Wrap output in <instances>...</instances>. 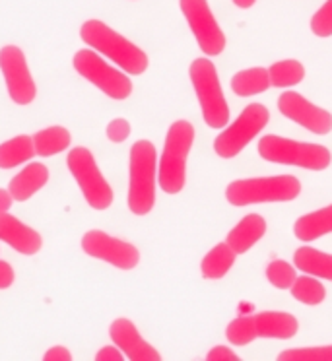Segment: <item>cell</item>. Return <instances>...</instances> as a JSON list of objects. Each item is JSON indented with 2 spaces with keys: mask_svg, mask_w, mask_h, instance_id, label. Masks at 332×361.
Returning <instances> with one entry per match:
<instances>
[{
  "mask_svg": "<svg viewBox=\"0 0 332 361\" xmlns=\"http://www.w3.org/2000/svg\"><path fill=\"white\" fill-rule=\"evenodd\" d=\"M35 154L33 138L27 134H18L0 144V169H14L18 165L32 161Z\"/></svg>",
  "mask_w": 332,
  "mask_h": 361,
  "instance_id": "20",
  "label": "cell"
},
{
  "mask_svg": "<svg viewBox=\"0 0 332 361\" xmlns=\"http://www.w3.org/2000/svg\"><path fill=\"white\" fill-rule=\"evenodd\" d=\"M125 353L121 352L117 345H103L99 352L95 353V361H123Z\"/></svg>",
  "mask_w": 332,
  "mask_h": 361,
  "instance_id": "35",
  "label": "cell"
},
{
  "mask_svg": "<svg viewBox=\"0 0 332 361\" xmlns=\"http://www.w3.org/2000/svg\"><path fill=\"white\" fill-rule=\"evenodd\" d=\"M14 280H16V272L12 264L6 260H0V290H8Z\"/></svg>",
  "mask_w": 332,
  "mask_h": 361,
  "instance_id": "34",
  "label": "cell"
},
{
  "mask_svg": "<svg viewBox=\"0 0 332 361\" xmlns=\"http://www.w3.org/2000/svg\"><path fill=\"white\" fill-rule=\"evenodd\" d=\"M80 37L90 47L107 56L109 61L117 64L123 72L140 76L148 71V55L142 49L127 39L125 35L115 32L113 27L102 22V20H87L80 27Z\"/></svg>",
  "mask_w": 332,
  "mask_h": 361,
  "instance_id": "1",
  "label": "cell"
},
{
  "mask_svg": "<svg viewBox=\"0 0 332 361\" xmlns=\"http://www.w3.org/2000/svg\"><path fill=\"white\" fill-rule=\"evenodd\" d=\"M206 360L208 361H238L239 355L231 348L226 345H214L210 352L206 353Z\"/></svg>",
  "mask_w": 332,
  "mask_h": 361,
  "instance_id": "32",
  "label": "cell"
},
{
  "mask_svg": "<svg viewBox=\"0 0 332 361\" xmlns=\"http://www.w3.org/2000/svg\"><path fill=\"white\" fill-rule=\"evenodd\" d=\"M0 241L10 245L14 251H18L24 257H33L41 251L43 239L39 231L30 228L27 224L18 220L16 216L8 212L0 214Z\"/></svg>",
  "mask_w": 332,
  "mask_h": 361,
  "instance_id": "15",
  "label": "cell"
},
{
  "mask_svg": "<svg viewBox=\"0 0 332 361\" xmlns=\"http://www.w3.org/2000/svg\"><path fill=\"white\" fill-rule=\"evenodd\" d=\"M270 87V76L269 68H247V71L238 72L231 78V90L233 94L239 97H251V95H259L266 92Z\"/></svg>",
  "mask_w": 332,
  "mask_h": 361,
  "instance_id": "24",
  "label": "cell"
},
{
  "mask_svg": "<svg viewBox=\"0 0 332 361\" xmlns=\"http://www.w3.org/2000/svg\"><path fill=\"white\" fill-rule=\"evenodd\" d=\"M82 251L87 257L103 260L119 270H135L140 262V251L135 245L109 235L102 229H90L82 235Z\"/></svg>",
  "mask_w": 332,
  "mask_h": 361,
  "instance_id": "11",
  "label": "cell"
},
{
  "mask_svg": "<svg viewBox=\"0 0 332 361\" xmlns=\"http://www.w3.org/2000/svg\"><path fill=\"white\" fill-rule=\"evenodd\" d=\"M47 183L49 167L45 164H39V161H33V164L25 165L24 169L18 173L14 179L10 180L8 190L16 202H25L35 192H39Z\"/></svg>",
  "mask_w": 332,
  "mask_h": 361,
  "instance_id": "17",
  "label": "cell"
},
{
  "mask_svg": "<svg viewBox=\"0 0 332 361\" xmlns=\"http://www.w3.org/2000/svg\"><path fill=\"white\" fill-rule=\"evenodd\" d=\"M72 66L82 78H86L90 84H94L103 94L115 99L125 102L133 94V82L125 72L113 68L102 59V55L94 49H80L72 59Z\"/></svg>",
  "mask_w": 332,
  "mask_h": 361,
  "instance_id": "8",
  "label": "cell"
},
{
  "mask_svg": "<svg viewBox=\"0 0 332 361\" xmlns=\"http://www.w3.org/2000/svg\"><path fill=\"white\" fill-rule=\"evenodd\" d=\"M269 109L261 103H251L241 111L238 121L228 126L218 138L214 140V152L223 159L235 157L239 152H243L249 142L269 125Z\"/></svg>",
  "mask_w": 332,
  "mask_h": 361,
  "instance_id": "9",
  "label": "cell"
},
{
  "mask_svg": "<svg viewBox=\"0 0 332 361\" xmlns=\"http://www.w3.org/2000/svg\"><path fill=\"white\" fill-rule=\"evenodd\" d=\"M264 233H266V220L259 214H249L228 233L226 243L230 245L238 255H243L254 243H259L264 237Z\"/></svg>",
  "mask_w": 332,
  "mask_h": 361,
  "instance_id": "18",
  "label": "cell"
},
{
  "mask_svg": "<svg viewBox=\"0 0 332 361\" xmlns=\"http://www.w3.org/2000/svg\"><path fill=\"white\" fill-rule=\"evenodd\" d=\"M259 156L272 164L303 167L309 171H324L332 161L328 148L313 142H297L269 134L259 142Z\"/></svg>",
  "mask_w": 332,
  "mask_h": 361,
  "instance_id": "5",
  "label": "cell"
},
{
  "mask_svg": "<svg viewBox=\"0 0 332 361\" xmlns=\"http://www.w3.org/2000/svg\"><path fill=\"white\" fill-rule=\"evenodd\" d=\"M278 109L284 117L292 118L303 128L315 134H328L332 130V115L328 111L316 107L297 92H284L278 97Z\"/></svg>",
  "mask_w": 332,
  "mask_h": 361,
  "instance_id": "13",
  "label": "cell"
},
{
  "mask_svg": "<svg viewBox=\"0 0 332 361\" xmlns=\"http://www.w3.org/2000/svg\"><path fill=\"white\" fill-rule=\"evenodd\" d=\"M32 138L33 146H35V154L41 157L56 156V154H61L64 149H68L72 142L70 130L61 125L47 126V128L33 134Z\"/></svg>",
  "mask_w": 332,
  "mask_h": 361,
  "instance_id": "21",
  "label": "cell"
},
{
  "mask_svg": "<svg viewBox=\"0 0 332 361\" xmlns=\"http://www.w3.org/2000/svg\"><path fill=\"white\" fill-rule=\"evenodd\" d=\"M235 259H238V252L233 251L230 245H216L200 262V272H202L206 280H220L233 268Z\"/></svg>",
  "mask_w": 332,
  "mask_h": 361,
  "instance_id": "23",
  "label": "cell"
},
{
  "mask_svg": "<svg viewBox=\"0 0 332 361\" xmlns=\"http://www.w3.org/2000/svg\"><path fill=\"white\" fill-rule=\"evenodd\" d=\"M195 144V126L189 121H175L166 136L158 164V183L167 195H179L187 183V157Z\"/></svg>",
  "mask_w": 332,
  "mask_h": 361,
  "instance_id": "3",
  "label": "cell"
},
{
  "mask_svg": "<svg viewBox=\"0 0 332 361\" xmlns=\"http://www.w3.org/2000/svg\"><path fill=\"white\" fill-rule=\"evenodd\" d=\"M311 32L321 39L332 37V0H326L323 6L313 14V18H311Z\"/></svg>",
  "mask_w": 332,
  "mask_h": 361,
  "instance_id": "30",
  "label": "cell"
},
{
  "mask_svg": "<svg viewBox=\"0 0 332 361\" xmlns=\"http://www.w3.org/2000/svg\"><path fill=\"white\" fill-rule=\"evenodd\" d=\"M0 72L6 82V90L16 105H30L37 95V86L30 71L24 51L16 45L0 49Z\"/></svg>",
  "mask_w": 332,
  "mask_h": 361,
  "instance_id": "12",
  "label": "cell"
},
{
  "mask_svg": "<svg viewBox=\"0 0 332 361\" xmlns=\"http://www.w3.org/2000/svg\"><path fill=\"white\" fill-rule=\"evenodd\" d=\"M45 361H72V353L66 345H51L47 352L43 353Z\"/></svg>",
  "mask_w": 332,
  "mask_h": 361,
  "instance_id": "33",
  "label": "cell"
},
{
  "mask_svg": "<svg viewBox=\"0 0 332 361\" xmlns=\"http://www.w3.org/2000/svg\"><path fill=\"white\" fill-rule=\"evenodd\" d=\"M128 210L135 216H146L156 204L158 152L150 140H136L128 156Z\"/></svg>",
  "mask_w": 332,
  "mask_h": 361,
  "instance_id": "2",
  "label": "cell"
},
{
  "mask_svg": "<svg viewBox=\"0 0 332 361\" xmlns=\"http://www.w3.org/2000/svg\"><path fill=\"white\" fill-rule=\"evenodd\" d=\"M292 295L303 305H321L326 298L324 286L313 276H301L292 283Z\"/></svg>",
  "mask_w": 332,
  "mask_h": 361,
  "instance_id": "26",
  "label": "cell"
},
{
  "mask_svg": "<svg viewBox=\"0 0 332 361\" xmlns=\"http://www.w3.org/2000/svg\"><path fill=\"white\" fill-rule=\"evenodd\" d=\"M226 336L233 345H247L257 340V330H254L253 314L249 317H238L228 324Z\"/></svg>",
  "mask_w": 332,
  "mask_h": 361,
  "instance_id": "27",
  "label": "cell"
},
{
  "mask_svg": "<svg viewBox=\"0 0 332 361\" xmlns=\"http://www.w3.org/2000/svg\"><path fill=\"white\" fill-rule=\"evenodd\" d=\"M231 2H233L238 8L247 10V8H251V6H254V2H257V0H231Z\"/></svg>",
  "mask_w": 332,
  "mask_h": 361,
  "instance_id": "37",
  "label": "cell"
},
{
  "mask_svg": "<svg viewBox=\"0 0 332 361\" xmlns=\"http://www.w3.org/2000/svg\"><path fill=\"white\" fill-rule=\"evenodd\" d=\"M257 338H276V340H290L297 334L300 322L290 313L284 311H264L253 314Z\"/></svg>",
  "mask_w": 332,
  "mask_h": 361,
  "instance_id": "16",
  "label": "cell"
},
{
  "mask_svg": "<svg viewBox=\"0 0 332 361\" xmlns=\"http://www.w3.org/2000/svg\"><path fill=\"white\" fill-rule=\"evenodd\" d=\"M300 195L301 183L292 175L233 180L226 189V198L231 206L290 202V200H295Z\"/></svg>",
  "mask_w": 332,
  "mask_h": 361,
  "instance_id": "4",
  "label": "cell"
},
{
  "mask_svg": "<svg viewBox=\"0 0 332 361\" xmlns=\"http://www.w3.org/2000/svg\"><path fill=\"white\" fill-rule=\"evenodd\" d=\"M109 336L113 344L125 353L130 361H159L161 353L142 338L136 324L128 319H115L109 326Z\"/></svg>",
  "mask_w": 332,
  "mask_h": 361,
  "instance_id": "14",
  "label": "cell"
},
{
  "mask_svg": "<svg viewBox=\"0 0 332 361\" xmlns=\"http://www.w3.org/2000/svg\"><path fill=\"white\" fill-rule=\"evenodd\" d=\"M105 134L113 144H121L125 142L130 136V123L127 118H113L107 128H105Z\"/></svg>",
  "mask_w": 332,
  "mask_h": 361,
  "instance_id": "31",
  "label": "cell"
},
{
  "mask_svg": "<svg viewBox=\"0 0 332 361\" xmlns=\"http://www.w3.org/2000/svg\"><path fill=\"white\" fill-rule=\"evenodd\" d=\"M179 6L200 51L208 56L221 55L228 39L214 18L208 0H179Z\"/></svg>",
  "mask_w": 332,
  "mask_h": 361,
  "instance_id": "10",
  "label": "cell"
},
{
  "mask_svg": "<svg viewBox=\"0 0 332 361\" xmlns=\"http://www.w3.org/2000/svg\"><path fill=\"white\" fill-rule=\"evenodd\" d=\"M293 233L300 241H315L319 237L332 233V204L301 216L293 226Z\"/></svg>",
  "mask_w": 332,
  "mask_h": 361,
  "instance_id": "19",
  "label": "cell"
},
{
  "mask_svg": "<svg viewBox=\"0 0 332 361\" xmlns=\"http://www.w3.org/2000/svg\"><path fill=\"white\" fill-rule=\"evenodd\" d=\"M280 361H332V345L292 348L278 355Z\"/></svg>",
  "mask_w": 332,
  "mask_h": 361,
  "instance_id": "28",
  "label": "cell"
},
{
  "mask_svg": "<svg viewBox=\"0 0 332 361\" xmlns=\"http://www.w3.org/2000/svg\"><path fill=\"white\" fill-rule=\"evenodd\" d=\"M12 202H14V198L10 195V190L0 189V214L8 212L10 208H12Z\"/></svg>",
  "mask_w": 332,
  "mask_h": 361,
  "instance_id": "36",
  "label": "cell"
},
{
  "mask_svg": "<svg viewBox=\"0 0 332 361\" xmlns=\"http://www.w3.org/2000/svg\"><path fill=\"white\" fill-rule=\"evenodd\" d=\"M189 76L197 92L204 123L212 128H223L230 121V107L226 102V95L221 92L220 78H218L214 63L208 59L192 61Z\"/></svg>",
  "mask_w": 332,
  "mask_h": 361,
  "instance_id": "6",
  "label": "cell"
},
{
  "mask_svg": "<svg viewBox=\"0 0 332 361\" xmlns=\"http://www.w3.org/2000/svg\"><path fill=\"white\" fill-rule=\"evenodd\" d=\"M270 86L274 87H292L301 84V80L305 78V66L300 61H278L269 68Z\"/></svg>",
  "mask_w": 332,
  "mask_h": 361,
  "instance_id": "25",
  "label": "cell"
},
{
  "mask_svg": "<svg viewBox=\"0 0 332 361\" xmlns=\"http://www.w3.org/2000/svg\"><path fill=\"white\" fill-rule=\"evenodd\" d=\"M66 165L74 180L78 183L90 208H94L97 212L111 208L115 195L107 179L103 177L102 169L95 164V157L90 149L84 146L72 148L66 157Z\"/></svg>",
  "mask_w": 332,
  "mask_h": 361,
  "instance_id": "7",
  "label": "cell"
},
{
  "mask_svg": "<svg viewBox=\"0 0 332 361\" xmlns=\"http://www.w3.org/2000/svg\"><path fill=\"white\" fill-rule=\"evenodd\" d=\"M266 278L276 290H290L292 283L295 282V278H297V272L285 260H272L266 267Z\"/></svg>",
  "mask_w": 332,
  "mask_h": 361,
  "instance_id": "29",
  "label": "cell"
},
{
  "mask_svg": "<svg viewBox=\"0 0 332 361\" xmlns=\"http://www.w3.org/2000/svg\"><path fill=\"white\" fill-rule=\"evenodd\" d=\"M293 262L301 272L332 282V255L316 251L313 247H301L293 252Z\"/></svg>",
  "mask_w": 332,
  "mask_h": 361,
  "instance_id": "22",
  "label": "cell"
}]
</instances>
